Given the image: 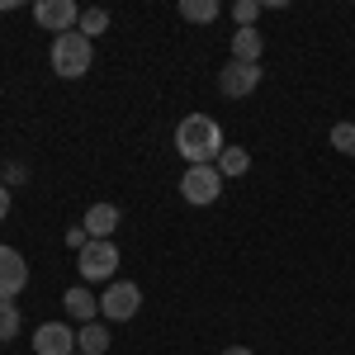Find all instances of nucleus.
Returning a JSON list of instances; mask_svg holds the SVG:
<instances>
[{"mask_svg": "<svg viewBox=\"0 0 355 355\" xmlns=\"http://www.w3.org/2000/svg\"><path fill=\"white\" fill-rule=\"evenodd\" d=\"M90 62H95V43L85 38V33H57L53 38V71L62 81H81L85 71H90Z\"/></svg>", "mask_w": 355, "mask_h": 355, "instance_id": "nucleus-2", "label": "nucleus"}, {"mask_svg": "<svg viewBox=\"0 0 355 355\" xmlns=\"http://www.w3.org/2000/svg\"><path fill=\"white\" fill-rule=\"evenodd\" d=\"M137 308H142V289H137L133 279H114L110 289H105V299H100V313L114 318V322L137 318Z\"/></svg>", "mask_w": 355, "mask_h": 355, "instance_id": "nucleus-5", "label": "nucleus"}, {"mask_svg": "<svg viewBox=\"0 0 355 355\" xmlns=\"http://www.w3.org/2000/svg\"><path fill=\"white\" fill-rule=\"evenodd\" d=\"M110 341H114L110 327H100V322H85V327L76 331V351H81V355H105V351H110Z\"/></svg>", "mask_w": 355, "mask_h": 355, "instance_id": "nucleus-13", "label": "nucleus"}, {"mask_svg": "<svg viewBox=\"0 0 355 355\" xmlns=\"http://www.w3.org/2000/svg\"><path fill=\"white\" fill-rule=\"evenodd\" d=\"M218 0H180V15L190 19V24H214L218 19Z\"/></svg>", "mask_w": 355, "mask_h": 355, "instance_id": "nucleus-15", "label": "nucleus"}, {"mask_svg": "<svg viewBox=\"0 0 355 355\" xmlns=\"http://www.w3.org/2000/svg\"><path fill=\"white\" fill-rule=\"evenodd\" d=\"M261 48H266V38H261L256 28H237V33H232V62L261 67Z\"/></svg>", "mask_w": 355, "mask_h": 355, "instance_id": "nucleus-12", "label": "nucleus"}, {"mask_svg": "<svg viewBox=\"0 0 355 355\" xmlns=\"http://www.w3.org/2000/svg\"><path fill=\"white\" fill-rule=\"evenodd\" d=\"M33 19L43 28H53V38H57V33H71V28L81 24V5H71V0H38Z\"/></svg>", "mask_w": 355, "mask_h": 355, "instance_id": "nucleus-7", "label": "nucleus"}, {"mask_svg": "<svg viewBox=\"0 0 355 355\" xmlns=\"http://www.w3.org/2000/svg\"><path fill=\"white\" fill-rule=\"evenodd\" d=\"M119 227V204H90L85 209V237L90 242H110Z\"/></svg>", "mask_w": 355, "mask_h": 355, "instance_id": "nucleus-10", "label": "nucleus"}, {"mask_svg": "<svg viewBox=\"0 0 355 355\" xmlns=\"http://www.w3.org/2000/svg\"><path fill=\"white\" fill-rule=\"evenodd\" d=\"M76 270H81L85 284H114V270H119V246L114 242H85L81 256H76Z\"/></svg>", "mask_w": 355, "mask_h": 355, "instance_id": "nucleus-3", "label": "nucleus"}, {"mask_svg": "<svg viewBox=\"0 0 355 355\" xmlns=\"http://www.w3.org/2000/svg\"><path fill=\"white\" fill-rule=\"evenodd\" d=\"M261 76H266V71L251 67V62H227V67L218 71V90L227 95V100H246V95L261 85Z\"/></svg>", "mask_w": 355, "mask_h": 355, "instance_id": "nucleus-6", "label": "nucleus"}, {"mask_svg": "<svg viewBox=\"0 0 355 355\" xmlns=\"http://www.w3.org/2000/svg\"><path fill=\"white\" fill-rule=\"evenodd\" d=\"M5 214H10V190L0 185V223H5Z\"/></svg>", "mask_w": 355, "mask_h": 355, "instance_id": "nucleus-20", "label": "nucleus"}, {"mask_svg": "<svg viewBox=\"0 0 355 355\" xmlns=\"http://www.w3.org/2000/svg\"><path fill=\"white\" fill-rule=\"evenodd\" d=\"M19 336V308L15 299H0V341H15Z\"/></svg>", "mask_w": 355, "mask_h": 355, "instance_id": "nucleus-17", "label": "nucleus"}, {"mask_svg": "<svg viewBox=\"0 0 355 355\" xmlns=\"http://www.w3.org/2000/svg\"><path fill=\"white\" fill-rule=\"evenodd\" d=\"M62 308H67V313H71V318H76V322H95V313H100V299H90V289H85V284H71V289H67V294H62Z\"/></svg>", "mask_w": 355, "mask_h": 355, "instance_id": "nucleus-11", "label": "nucleus"}, {"mask_svg": "<svg viewBox=\"0 0 355 355\" xmlns=\"http://www.w3.org/2000/svg\"><path fill=\"white\" fill-rule=\"evenodd\" d=\"M232 19H237V28H256L261 5H256V0H237V5H232Z\"/></svg>", "mask_w": 355, "mask_h": 355, "instance_id": "nucleus-18", "label": "nucleus"}, {"mask_svg": "<svg viewBox=\"0 0 355 355\" xmlns=\"http://www.w3.org/2000/svg\"><path fill=\"white\" fill-rule=\"evenodd\" d=\"M214 166L223 171V180H227V175H246V171H251V152H246V147H223V157Z\"/></svg>", "mask_w": 355, "mask_h": 355, "instance_id": "nucleus-14", "label": "nucleus"}, {"mask_svg": "<svg viewBox=\"0 0 355 355\" xmlns=\"http://www.w3.org/2000/svg\"><path fill=\"white\" fill-rule=\"evenodd\" d=\"M223 355H251V351H246V346H227Z\"/></svg>", "mask_w": 355, "mask_h": 355, "instance_id": "nucleus-21", "label": "nucleus"}, {"mask_svg": "<svg viewBox=\"0 0 355 355\" xmlns=\"http://www.w3.org/2000/svg\"><path fill=\"white\" fill-rule=\"evenodd\" d=\"M175 152L190 166H214L223 157V128L209 114H185L175 128Z\"/></svg>", "mask_w": 355, "mask_h": 355, "instance_id": "nucleus-1", "label": "nucleus"}, {"mask_svg": "<svg viewBox=\"0 0 355 355\" xmlns=\"http://www.w3.org/2000/svg\"><path fill=\"white\" fill-rule=\"evenodd\" d=\"M105 28H110V10H81V24H76V33H85V38L95 43Z\"/></svg>", "mask_w": 355, "mask_h": 355, "instance_id": "nucleus-16", "label": "nucleus"}, {"mask_svg": "<svg viewBox=\"0 0 355 355\" xmlns=\"http://www.w3.org/2000/svg\"><path fill=\"white\" fill-rule=\"evenodd\" d=\"M331 147L346 152V157H355V123H336V128H331Z\"/></svg>", "mask_w": 355, "mask_h": 355, "instance_id": "nucleus-19", "label": "nucleus"}, {"mask_svg": "<svg viewBox=\"0 0 355 355\" xmlns=\"http://www.w3.org/2000/svg\"><path fill=\"white\" fill-rule=\"evenodd\" d=\"M33 351L38 355H76V331L67 322H43L33 331Z\"/></svg>", "mask_w": 355, "mask_h": 355, "instance_id": "nucleus-9", "label": "nucleus"}, {"mask_svg": "<svg viewBox=\"0 0 355 355\" xmlns=\"http://www.w3.org/2000/svg\"><path fill=\"white\" fill-rule=\"evenodd\" d=\"M180 194H185V204H218L223 194V171L218 166H185V175H180Z\"/></svg>", "mask_w": 355, "mask_h": 355, "instance_id": "nucleus-4", "label": "nucleus"}, {"mask_svg": "<svg viewBox=\"0 0 355 355\" xmlns=\"http://www.w3.org/2000/svg\"><path fill=\"white\" fill-rule=\"evenodd\" d=\"M24 284H28L24 256H19L15 246L0 242V299H19V294H24Z\"/></svg>", "mask_w": 355, "mask_h": 355, "instance_id": "nucleus-8", "label": "nucleus"}]
</instances>
